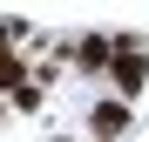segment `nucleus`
Masks as SVG:
<instances>
[{
    "instance_id": "obj_1",
    "label": "nucleus",
    "mask_w": 149,
    "mask_h": 142,
    "mask_svg": "<svg viewBox=\"0 0 149 142\" xmlns=\"http://www.w3.org/2000/svg\"><path fill=\"white\" fill-rule=\"evenodd\" d=\"M109 81L122 88V102L149 88V54H142V34H115V61H109Z\"/></svg>"
},
{
    "instance_id": "obj_2",
    "label": "nucleus",
    "mask_w": 149,
    "mask_h": 142,
    "mask_svg": "<svg viewBox=\"0 0 149 142\" xmlns=\"http://www.w3.org/2000/svg\"><path fill=\"white\" fill-rule=\"evenodd\" d=\"M122 129H129V102H122V95H115V102H95V108H88V135H95V142H115Z\"/></svg>"
},
{
    "instance_id": "obj_3",
    "label": "nucleus",
    "mask_w": 149,
    "mask_h": 142,
    "mask_svg": "<svg viewBox=\"0 0 149 142\" xmlns=\"http://www.w3.org/2000/svg\"><path fill=\"white\" fill-rule=\"evenodd\" d=\"M74 61H81L88 75H102V68L115 61V34H81V47H74Z\"/></svg>"
},
{
    "instance_id": "obj_4",
    "label": "nucleus",
    "mask_w": 149,
    "mask_h": 142,
    "mask_svg": "<svg viewBox=\"0 0 149 142\" xmlns=\"http://www.w3.org/2000/svg\"><path fill=\"white\" fill-rule=\"evenodd\" d=\"M14 108H41V81H34V75H27V81L14 88Z\"/></svg>"
}]
</instances>
